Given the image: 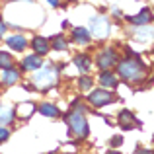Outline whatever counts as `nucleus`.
<instances>
[{
  "instance_id": "17",
  "label": "nucleus",
  "mask_w": 154,
  "mask_h": 154,
  "mask_svg": "<svg viewBox=\"0 0 154 154\" xmlns=\"http://www.w3.org/2000/svg\"><path fill=\"white\" fill-rule=\"evenodd\" d=\"M18 111H20V115H22L23 119H27V117H31V113L35 111V103L33 102H26V103H22L18 107Z\"/></svg>"
},
{
  "instance_id": "26",
  "label": "nucleus",
  "mask_w": 154,
  "mask_h": 154,
  "mask_svg": "<svg viewBox=\"0 0 154 154\" xmlns=\"http://www.w3.org/2000/svg\"><path fill=\"white\" fill-rule=\"evenodd\" d=\"M47 2H49L51 6H55V8H57V6H59V4H60V0H47Z\"/></svg>"
},
{
  "instance_id": "8",
  "label": "nucleus",
  "mask_w": 154,
  "mask_h": 154,
  "mask_svg": "<svg viewBox=\"0 0 154 154\" xmlns=\"http://www.w3.org/2000/svg\"><path fill=\"white\" fill-rule=\"evenodd\" d=\"M31 49L35 51V55H47V53H49V41H47L45 37H39V35H35L33 39H31Z\"/></svg>"
},
{
  "instance_id": "27",
  "label": "nucleus",
  "mask_w": 154,
  "mask_h": 154,
  "mask_svg": "<svg viewBox=\"0 0 154 154\" xmlns=\"http://www.w3.org/2000/svg\"><path fill=\"white\" fill-rule=\"evenodd\" d=\"M107 154H119V152H113V150H111V152H107Z\"/></svg>"
},
{
  "instance_id": "4",
  "label": "nucleus",
  "mask_w": 154,
  "mask_h": 154,
  "mask_svg": "<svg viewBox=\"0 0 154 154\" xmlns=\"http://www.w3.org/2000/svg\"><path fill=\"white\" fill-rule=\"evenodd\" d=\"M90 33H94L96 37H100V39H103V37H107V33H109V22H107V18H103V16H94V18H90Z\"/></svg>"
},
{
  "instance_id": "9",
  "label": "nucleus",
  "mask_w": 154,
  "mask_h": 154,
  "mask_svg": "<svg viewBox=\"0 0 154 154\" xmlns=\"http://www.w3.org/2000/svg\"><path fill=\"white\" fill-rule=\"evenodd\" d=\"M72 39H74L78 45H86V43H90L92 33L86 27H74V29H72Z\"/></svg>"
},
{
  "instance_id": "25",
  "label": "nucleus",
  "mask_w": 154,
  "mask_h": 154,
  "mask_svg": "<svg viewBox=\"0 0 154 154\" xmlns=\"http://www.w3.org/2000/svg\"><path fill=\"white\" fill-rule=\"evenodd\" d=\"M111 144H113V146H119V144H123V137H113V139H111Z\"/></svg>"
},
{
  "instance_id": "28",
  "label": "nucleus",
  "mask_w": 154,
  "mask_h": 154,
  "mask_svg": "<svg viewBox=\"0 0 154 154\" xmlns=\"http://www.w3.org/2000/svg\"><path fill=\"white\" fill-rule=\"evenodd\" d=\"M70 2H76V0H70Z\"/></svg>"
},
{
  "instance_id": "3",
  "label": "nucleus",
  "mask_w": 154,
  "mask_h": 154,
  "mask_svg": "<svg viewBox=\"0 0 154 154\" xmlns=\"http://www.w3.org/2000/svg\"><path fill=\"white\" fill-rule=\"evenodd\" d=\"M31 82H33V86L39 88V90H47V88H51L53 84L57 82V68L55 66L37 68L35 74H33V78H31Z\"/></svg>"
},
{
  "instance_id": "21",
  "label": "nucleus",
  "mask_w": 154,
  "mask_h": 154,
  "mask_svg": "<svg viewBox=\"0 0 154 154\" xmlns=\"http://www.w3.org/2000/svg\"><path fill=\"white\" fill-rule=\"evenodd\" d=\"M92 82H94V80H92L90 76H82V78L78 80V88L82 92H86V90H90V88H92Z\"/></svg>"
},
{
  "instance_id": "14",
  "label": "nucleus",
  "mask_w": 154,
  "mask_h": 154,
  "mask_svg": "<svg viewBox=\"0 0 154 154\" xmlns=\"http://www.w3.org/2000/svg\"><path fill=\"white\" fill-rule=\"evenodd\" d=\"M117 121L121 123V127L123 129H133V121H135V115H133V111H121L119 117H117Z\"/></svg>"
},
{
  "instance_id": "13",
  "label": "nucleus",
  "mask_w": 154,
  "mask_h": 154,
  "mask_svg": "<svg viewBox=\"0 0 154 154\" xmlns=\"http://www.w3.org/2000/svg\"><path fill=\"white\" fill-rule=\"evenodd\" d=\"M100 84L105 88H117V76L111 70H103L100 74Z\"/></svg>"
},
{
  "instance_id": "22",
  "label": "nucleus",
  "mask_w": 154,
  "mask_h": 154,
  "mask_svg": "<svg viewBox=\"0 0 154 154\" xmlns=\"http://www.w3.org/2000/svg\"><path fill=\"white\" fill-rule=\"evenodd\" d=\"M135 37H137V39H140V41H148V39H150V31L146 33V29H143V26H140V29L137 31Z\"/></svg>"
},
{
  "instance_id": "7",
  "label": "nucleus",
  "mask_w": 154,
  "mask_h": 154,
  "mask_svg": "<svg viewBox=\"0 0 154 154\" xmlns=\"http://www.w3.org/2000/svg\"><path fill=\"white\" fill-rule=\"evenodd\" d=\"M6 45L10 47L12 51L22 53L27 47V39H26V35H22V33H14V35H10V37H6Z\"/></svg>"
},
{
  "instance_id": "12",
  "label": "nucleus",
  "mask_w": 154,
  "mask_h": 154,
  "mask_svg": "<svg viewBox=\"0 0 154 154\" xmlns=\"http://www.w3.org/2000/svg\"><path fill=\"white\" fill-rule=\"evenodd\" d=\"M2 84L4 86H12V84H16L20 80V72L16 70L14 66H10V68H4V74H2Z\"/></svg>"
},
{
  "instance_id": "2",
  "label": "nucleus",
  "mask_w": 154,
  "mask_h": 154,
  "mask_svg": "<svg viewBox=\"0 0 154 154\" xmlns=\"http://www.w3.org/2000/svg\"><path fill=\"white\" fill-rule=\"evenodd\" d=\"M64 119H66V123L70 125V131L74 133L76 137H88V133H90V129H88V121H86V115L82 113V107L74 109L72 113H66L64 115Z\"/></svg>"
},
{
  "instance_id": "19",
  "label": "nucleus",
  "mask_w": 154,
  "mask_h": 154,
  "mask_svg": "<svg viewBox=\"0 0 154 154\" xmlns=\"http://www.w3.org/2000/svg\"><path fill=\"white\" fill-rule=\"evenodd\" d=\"M53 49L64 51V49H66V39H64L63 35H55V37H53Z\"/></svg>"
},
{
  "instance_id": "1",
  "label": "nucleus",
  "mask_w": 154,
  "mask_h": 154,
  "mask_svg": "<svg viewBox=\"0 0 154 154\" xmlns=\"http://www.w3.org/2000/svg\"><path fill=\"white\" fill-rule=\"evenodd\" d=\"M117 72L123 80H129V82H139L144 76V64L140 63L139 59H125L117 64Z\"/></svg>"
},
{
  "instance_id": "6",
  "label": "nucleus",
  "mask_w": 154,
  "mask_h": 154,
  "mask_svg": "<svg viewBox=\"0 0 154 154\" xmlns=\"http://www.w3.org/2000/svg\"><path fill=\"white\" fill-rule=\"evenodd\" d=\"M88 102H90L94 107H102V105H107L109 102H113V94L107 90H94L90 96H88Z\"/></svg>"
},
{
  "instance_id": "11",
  "label": "nucleus",
  "mask_w": 154,
  "mask_h": 154,
  "mask_svg": "<svg viewBox=\"0 0 154 154\" xmlns=\"http://www.w3.org/2000/svg\"><path fill=\"white\" fill-rule=\"evenodd\" d=\"M41 64L43 63L39 55H29L22 60V70H37V68H41Z\"/></svg>"
},
{
  "instance_id": "16",
  "label": "nucleus",
  "mask_w": 154,
  "mask_h": 154,
  "mask_svg": "<svg viewBox=\"0 0 154 154\" xmlns=\"http://www.w3.org/2000/svg\"><path fill=\"white\" fill-rule=\"evenodd\" d=\"M39 113H43L45 117H57L59 115V107L53 103H41L39 105Z\"/></svg>"
},
{
  "instance_id": "15",
  "label": "nucleus",
  "mask_w": 154,
  "mask_h": 154,
  "mask_svg": "<svg viewBox=\"0 0 154 154\" xmlns=\"http://www.w3.org/2000/svg\"><path fill=\"white\" fill-rule=\"evenodd\" d=\"M74 64L82 72H88V70H90V66H92V60H90V57H86V55H78L74 59Z\"/></svg>"
},
{
  "instance_id": "5",
  "label": "nucleus",
  "mask_w": 154,
  "mask_h": 154,
  "mask_svg": "<svg viewBox=\"0 0 154 154\" xmlns=\"http://www.w3.org/2000/svg\"><path fill=\"white\" fill-rule=\"evenodd\" d=\"M96 63H98V66L102 68V70H109L111 66H115V64H117V55H115V51H113V47L103 49V51L98 55Z\"/></svg>"
},
{
  "instance_id": "20",
  "label": "nucleus",
  "mask_w": 154,
  "mask_h": 154,
  "mask_svg": "<svg viewBox=\"0 0 154 154\" xmlns=\"http://www.w3.org/2000/svg\"><path fill=\"white\" fill-rule=\"evenodd\" d=\"M12 66V57L8 51H0V68H10Z\"/></svg>"
},
{
  "instance_id": "18",
  "label": "nucleus",
  "mask_w": 154,
  "mask_h": 154,
  "mask_svg": "<svg viewBox=\"0 0 154 154\" xmlns=\"http://www.w3.org/2000/svg\"><path fill=\"white\" fill-rule=\"evenodd\" d=\"M16 117V109H0V125L12 123Z\"/></svg>"
},
{
  "instance_id": "10",
  "label": "nucleus",
  "mask_w": 154,
  "mask_h": 154,
  "mask_svg": "<svg viewBox=\"0 0 154 154\" xmlns=\"http://www.w3.org/2000/svg\"><path fill=\"white\" fill-rule=\"evenodd\" d=\"M150 20H152V12L148 10V8H144V10L139 12L137 16H131V18H129V22L135 23V26H148V23H150Z\"/></svg>"
},
{
  "instance_id": "23",
  "label": "nucleus",
  "mask_w": 154,
  "mask_h": 154,
  "mask_svg": "<svg viewBox=\"0 0 154 154\" xmlns=\"http://www.w3.org/2000/svg\"><path fill=\"white\" fill-rule=\"evenodd\" d=\"M8 137H10V129L4 127V125H0V143L8 140Z\"/></svg>"
},
{
  "instance_id": "24",
  "label": "nucleus",
  "mask_w": 154,
  "mask_h": 154,
  "mask_svg": "<svg viewBox=\"0 0 154 154\" xmlns=\"http://www.w3.org/2000/svg\"><path fill=\"white\" fill-rule=\"evenodd\" d=\"M6 31H8V26H6V23H4V20L0 18V39L4 37V33H6Z\"/></svg>"
}]
</instances>
